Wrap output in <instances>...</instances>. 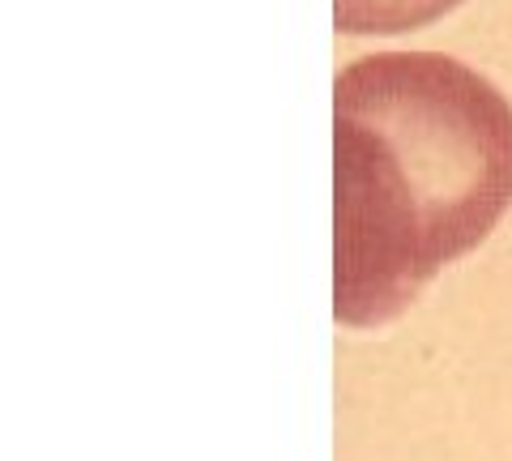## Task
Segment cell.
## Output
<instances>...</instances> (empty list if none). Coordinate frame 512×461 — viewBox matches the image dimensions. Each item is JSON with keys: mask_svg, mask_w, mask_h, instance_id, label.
<instances>
[{"mask_svg": "<svg viewBox=\"0 0 512 461\" xmlns=\"http://www.w3.org/2000/svg\"><path fill=\"white\" fill-rule=\"evenodd\" d=\"M461 0H333L338 35H406L440 22Z\"/></svg>", "mask_w": 512, "mask_h": 461, "instance_id": "7a4b0ae2", "label": "cell"}, {"mask_svg": "<svg viewBox=\"0 0 512 461\" xmlns=\"http://www.w3.org/2000/svg\"><path fill=\"white\" fill-rule=\"evenodd\" d=\"M512 205V103L440 52H376L333 82V316L397 321Z\"/></svg>", "mask_w": 512, "mask_h": 461, "instance_id": "6da1fadb", "label": "cell"}]
</instances>
